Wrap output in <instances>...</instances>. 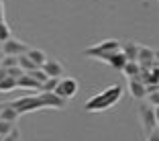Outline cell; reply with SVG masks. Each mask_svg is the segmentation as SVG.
Masks as SVG:
<instances>
[{
	"label": "cell",
	"instance_id": "6da1fadb",
	"mask_svg": "<svg viewBox=\"0 0 159 141\" xmlns=\"http://www.w3.org/2000/svg\"><path fill=\"white\" fill-rule=\"evenodd\" d=\"M120 98H122V88L118 84H114V86H110V88H106L104 92L92 96V98L84 104V110H88V113H102L106 108L114 106Z\"/></svg>",
	"mask_w": 159,
	"mask_h": 141
},
{
	"label": "cell",
	"instance_id": "7a4b0ae2",
	"mask_svg": "<svg viewBox=\"0 0 159 141\" xmlns=\"http://www.w3.org/2000/svg\"><path fill=\"white\" fill-rule=\"evenodd\" d=\"M118 49H120V43H118L116 39H106V41L98 43V45L84 49V55L94 57V59H100V61H104V63H106V59L110 57V53L118 51Z\"/></svg>",
	"mask_w": 159,
	"mask_h": 141
},
{
	"label": "cell",
	"instance_id": "3957f363",
	"mask_svg": "<svg viewBox=\"0 0 159 141\" xmlns=\"http://www.w3.org/2000/svg\"><path fill=\"white\" fill-rule=\"evenodd\" d=\"M10 106H12L19 115L35 113V110H41V108H45V106H43L41 96H39V92L33 94V96H20V98L12 100V102H10Z\"/></svg>",
	"mask_w": 159,
	"mask_h": 141
},
{
	"label": "cell",
	"instance_id": "277c9868",
	"mask_svg": "<svg viewBox=\"0 0 159 141\" xmlns=\"http://www.w3.org/2000/svg\"><path fill=\"white\" fill-rule=\"evenodd\" d=\"M139 121L145 129V135L157 131V108L147 106V104H139Z\"/></svg>",
	"mask_w": 159,
	"mask_h": 141
},
{
	"label": "cell",
	"instance_id": "5b68a950",
	"mask_svg": "<svg viewBox=\"0 0 159 141\" xmlns=\"http://www.w3.org/2000/svg\"><path fill=\"white\" fill-rule=\"evenodd\" d=\"M53 92H55L57 96H61L63 100H70V98H74L75 94H78V82H75L74 78H70V76L59 78V82H57V86H55Z\"/></svg>",
	"mask_w": 159,
	"mask_h": 141
},
{
	"label": "cell",
	"instance_id": "8992f818",
	"mask_svg": "<svg viewBox=\"0 0 159 141\" xmlns=\"http://www.w3.org/2000/svg\"><path fill=\"white\" fill-rule=\"evenodd\" d=\"M27 49H29L27 43H23L20 39H14V37H8L6 41L0 43V51L4 55H23V53H27Z\"/></svg>",
	"mask_w": 159,
	"mask_h": 141
},
{
	"label": "cell",
	"instance_id": "52a82bcc",
	"mask_svg": "<svg viewBox=\"0 0 159 141\" xmlns=\"http://www.w3.org/2000/svg\"><path fill=\"white\" fill-rule=\"evenodd\" d=\"M39 96H41L45 108H63L66 102H67V100H63L61 96H57L55 92H43V90H39Z\"/></svg>",
	"mask_w": 159,
	"mask_h": 141
},
{
	"label": "cell",
	"instance_id": "ba28073f",
	"mask_svg": "<svg viewBox=\"0 0 159 141\" xmlns=\"http://www.w3.org/2000/svg\"><path fill=\"white\" fill-rule=\"evenodd\" d=\"M41 70L47 74V78H61L63 76V66L57 59H45L41 63Z\"/></svg>",
	"mask_w": 159,
	"mask_h": 141
},
{
	"label": "cell",
	"instance_id": "9c48e42d",
	"mask_svg": "<svg viewBox=\"0 0 159 141\" xmlns=\"http://www.w3.org/2000/svg\"><path fill=\"white\" fill-rule=\"evenodd\" d=\"M16 88H23V90H35V92H39V90H41V84H39V82L35 80L31 74L23 72V74L16 78Z\"/></svg>",
	"mask_w": 159,
	"mask_h": 141
},
{
	"label": "cell",
	"instance_id": "30bf717a",
	"mask_svg": "<svg viewBox=\"0 0 159 141\" xmlns=\"http://www.w3.org/2000/svg\"><path fill=\"white\" fill-rule=\"evenodd\" d=\"M129 92H131V96H135V98H145V84L139 80V78H129Z\"/></svg>",
	"mask_w": 159,
	"mask_h": 141
},
{
	"label": "cell",
	"instance_id": "8fae6325",
	"mask_svg": "<svg viewBox=\"0 0 159 141\" xmlns=\"http://www.w3.org/2000/svg\"><path fill=\"white\" fill-rule=\"evenodd\" d=\"M126 61H129V59H126V57H125V53H122L120 49H118V51L110 53V57H108V59H106V63H108V66H110V68H112V70L120 72V70H122V66H125Z\"/></svg>",
	"mask_w": 159,
	"mask_h": 141
},
{
	"label": "cell",
	"instance_id": "7c38bea8",
	"mask_svg": "<svg viewBox=\"0 0 159 141\" xmlns=\"http://www.w3.org/2000/svg\"><path fill=\"white\" fill-rule=\"evenodd\" d=\"M20 115L14 110L10 104H2V108H0V121H10V123H16L19 121Z\"/></svg>",
	"mask_w": 159,
	"mask_h": 141
},
{
	"label": "cell",
	"instance_id": "4fadbf2b",
	"mask_svg": "<svg viewBox=\"0 0 159 141\" xmlns=\"http://www.w3.org/2000/svg\"><path fill=\"white\" fill-rule=\"evenodd\" d=\"M120 51L125 53V57L129 61H137V51H139V43L135 41H129L125 45H120Z\"/></svg>",
	"mask_w": 159,
	"mask_h": 141
},
{
	"label": "cell",
	"instance_id": "5bb4252c",
	"mask_svg": "<svg viewBox=\"0 0 159 141\" xmlns=\"http://www.w3.org/2000/svg\"><path fill=\"white\" fill-rule=\"evenodd\" d=\"M25 55H27L29 59L33 61L35 66H39V68H41V63H43V61L47 59L45 51H41V49H31V47H29V49H27V53H25Z\"/></svg>",
	"mask_w": 159,
	"mask_h": 141
},
{
	"label": "cell",
	"instance_id": "9a60e30c",
	"mask_svg": "<svg viewBox=\"0 0 159 141\" xmlns=\"http://www.w3.org/2000/svg\"><path fill=\"white\" fill-rule=\"evenodd\" d=\"M120 72L126 76V78H137L139 72H141V66H139V61H126Z\"/></svg>",
	"mask_w": 159,
	"mask_h": 141
},
{
	"label": "cell",
	"instance_id": "2e32d148",
	"mask_svg": "<svg viewBox=\"0 0 159 141\" xmlns=\"http://www.w3.org/2000/svg\"><path fill=\"white\" fill-rule=\"evenodd\" d=\"M19 68H20L23 72H27V74H31V72H33V70H37L39 66H35L33 61H31V59H29V57L23 53V55H19Z\"/></svg>",
	"mask_w": 159,
	"mask_h": 141
},
{
	"label": "cell",
	"instance_id": "e0dca14e",
	"mask_svg": "<svg viewBox=\"0 0 159 141\" xmlns=\"http://www.w3.org/2000/svg\"><path fill=\"white\" fill-rule=\"evenodd\" d=\"M14 88H16V78H10V76L0 78V92H10Z\"/></svg>",
	"mask_w": 159,
	"mask_h": 141
},
{
	"label": "cell",
	"instance_id": "ac0fdd59",
	"mask_svg": "<svg viewBox=\"0 0 159 141\" xmlns=\"http://www.w3.org/2000/svg\"><path fill=\"white\" fill-rule=\"evenodd\" d=\"M0 66L4 68V70L19 66V55H2V59H0Z\"/></svg>",
	"mask_w": 159,
	"mask_h": 141
},
{
	"label": "cell",
	"instance_id": "d6986e66",
	"mask_svg": "<svg viewBox=\"0 0 159 141\" xmlns=\"http://www.w3.org/2000/svg\"><path fill=\"white\" fill-rule=\"evenodd\" d=\"M57 82H59V78H47V80L41 84V90L43 92H53L55 86H57Z\"/></svg>",
	"mask_w": 159,
	"mask_h": 141
},
{
	"label": "cell",
	"instance_id": "ffe728a7",
	"mask_svg": "<svg viewBox=\"0 0 159 141\" xmlns=\"http://www.w3.org/2000/svg\"><path fill=\"white\" fill-rule=\"evenodd\" d=\"M14 127H16V123H10V121H0V137H4L6 133H10Z\"/></svg>",
	"mask_w": 159,
	"mask_h": 141
},
{
	"label": "cell",
	"instance_id": "44dd1931",
	"mask_svg": "<svg viewBox=\"0 0 159 141\" xmlns=\"http://www.w3.org/2000/svg\"><path fill=\"white\" fill-rule=\"evenodd\" d=\"M8 37H12V35H10V27L4 23V21H0V43L6 41Z\"/></svg>",
	"mask_w": 159,
	"mask_h": 141
},
{
	"label": "cell",
	"instance_id": "7402d4cb",
	"mask_svg": "<svg viewBox=\"0 0 159 141\" xmlns=\"http://www.w3.org/2000/svg\"><path fill=\"white\" fill-rule=\"evenodd\" d=\"M20 139V131H19V127H14L10 133H6L4 137H0V141H19Z\"/></svg>",
	"mask_w": 159,
	"mask_h": 141
},
{
	"label": "cell",
	"instance_id": "603a6c76",
	"mask_svg": "<svg viewBox=\"0 0 159 141\" xmlns=\"http://www.w3.org/2000/svg\"><path fill=\"white\" fill-rule=\"evenodd\" d=\"M31 76H33L35 80L39 82V84H43V82L47 80V74H45V72L41 70V68H37V70H33V72H31Z\"/></svg>",
	"mask_w": 159,
	"mask_h": 141
},
{
	"label": "cell",
	"instance_id": "cb8c5ba5",
	"mask_svg": "<svg viewBox=\"0 0 159 141\" xmlns=\"http://www.w3.org/2000/svg\"><path fill=\"white\" fill-rule=\"evenodd\" d=\"M145 98L151 102V106H153V108H157V106H159V92H157V90H155V92H147Z\"/></svg>",
	"mask_w": 159,
	"mask_h": 141
},
{
	"label": "cell",
	"instance_id": "d4e9b609",
	"mask_svg": "<svg viewBox=\"0 0 159 141\" xmlns=\"http://www.w3.org/2000/svg\"><path fill=\"white\" fill-rule=\"evenodd\" d=\"M147 139L145 141H159V133L157 131H153V133H149V135H145Z\"/></svg>",
	"mask_w": 159,
	"mask_h": 141
},
{
	"label": "cell",
	"instance_id": "484cf974",
	"mask_svg": "<svg viewBox=\"0 0 159 141\" xmlns=\"http://www.w3.org/2000/svg\"><path fill=\"white\" fill-rule=\"evenodd\" d=\"M0 21H4V4H2V0H0Z\"/></svg>",
	"mask_w": 159,
	"mask_h": 141
},
{
	"label": "cell",
	"instance_id": "4316f807",
	"mask_svg": "<svg viewBox=\"0 0 159 141\" xmlns=\"http://www.w3.org/2000/svg\"><path fill=\"white\" fill-rule=\"evenodd\" d=\"M4 76H8V74H6V70H4V68L0 66V78H4Z\"/></svg>",
	"mask_w": 159,
	"mask_h": 141
},
{
	"label": "cell",
	"instance_id": "83f0119b",
	"mask_svg": "<svg viewBox=\"0 0 159 141\" xmlns=\"http://www.w3.org/2000/svg\"><path fill=\"white\" fill-rule=\"evenodd\" d=\"M2 55H4V53H2V51H0V59H2Z\"/></svg>",
	"mask_w": 159,
	"mask_h": 141
},
{
	"label": "cell",
	"instance_id": "f1b7e54d",
	"mask_svg": "<svg viewBox=\"0 0 159 141\" xmlns=\"http://www.w3.org/2000/svg\"><path fill=\"white\" fill-rule=\"evenodd\" d=\"M0 108H2V104H0Z\"/></svg>",
	"mask_w": 159,
	"mask_h": 141
}]
</instances>
